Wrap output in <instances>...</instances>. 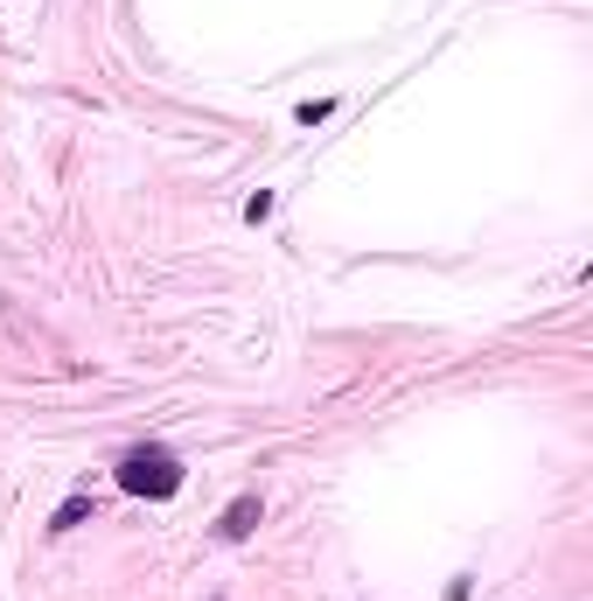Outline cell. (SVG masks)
Segmentation results:
<instances>
[{"mask_svg": "<svg viewBox=\"0 0 593 601\" xmlns=\"http://www.w3.org/2000/svg\"><path fill=\"white\" fill-rule=\"evenodd\" d=\"M112 476H119V490L126 497H147V503H168L189 483V468L168 455V447H126L119 455V468H112Z\"/></svg>", "mask_w": 593, "mask_h": 601, "instance_id": "6da1fadb", "label": "cell"}, {"mask_svg": "<svg viewBox=\"0 0 593 601\" xmlns=\"http://www.w3.org/2000/svg\"><path fill=\"white\" fill-rule=\"evenodd\" d=\"M329 112H335L329 99H308V105H300V112H294V120H300V126H321V120H329Z\"/></svg>", "mask_w": 593, "mask_h": 601, "instance_id": "5b68a950", "label": "cell"}, {"mask_svg": "<svg viewBox=\"0 0 593 601\" xmlns=\"http://www.w3.org/2000/svg\"><path fill=\"white\" fill-rule=\"evenodd\" d=\"M468 594H475V580H468V574H461V580H447V601H468Z\"/></svg>", "mask_w": 593, "mask_h": 601, "instance_id": "8992f818", "label": "cell"}, {"mask_svg": "<svg viewBox=\"0 0 593 601\" xmlns=\"http://www.w3.org/2000/svg\"><path fill=\"white\" fill-rule=\"evenodd\" d=\"M273 217V190H259V196H244V224H265Z\"/></svg>", "mask_w": 593, "mask_h": 601, "instance_id": "277c9868", "label": "cell"}, {"mask_svg": "<svg viewBox=\"0 0 593 601\" xmlns=\"http://www.w3.org/2000/svg\"><path fill=\"white\" fill-rule=\"evenodd\" d=\"M209 601H224V594H209Z\"/></svg>", "mask_w": 593, "mask_h": 601, "instance_id": "52a82bcc", "label": "cell"}, {"mask_svg": "<svg viewBox=\"0 0 593 601\" xmlns=\"http://www.w3.org/2000/svg\"><path fill=\"white\" fill-rule=\"evenodd\" d=\"M259 518H265L259 490H244V497H231V503H224V518H217V538H224V546H244V538L259 532Z\"/></svg>", "mask_w": 593, "mask_h": 601, "instance_id": "7a4b0ae2", "label": "cell"}, {"mask_svg": "<svg viewBox=\"0 0 593 601\" xmlns=\"http://www.w3.org/2000/svg\"><path fill=\"white\" fill-rule=\"evenodd\" d=\"M84 518H91V497H70V503H64V511H56V518H49V532H78V524H84Z\"/></svg>", "mask_w": 593, "mask_h": 601, "instance_id": "3957f363", "label": "cell"}]
</instances>
